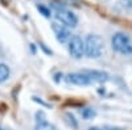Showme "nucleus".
I'll list each match as a JSON object with an SVG mask.
<instances>
[{
	"mask_svg": "<svg viewBox=\"0 0 132 130\" xmlns=\"http://www.w3.org/2000/svg\"><path fill=\"white\" fill-rule=\"evenodd\" d=\"M85 43V55L89 58H99L103 53V39L96 36V34H90L87 36L86 39L83 41Z\"/></svg>",
	"mask_w": 132,
	"mask_h": 130,
	"instance_id": "nucleus-1",
	"label": "nucleus"
},
{
	"mask_svg": "<svg viewBox=\"0 0 132 130\" xmlns=\"http://www.w3.org/2000/svg\"><path fill=\"white\" fill-rule=\"evenodd\" d=\"M11 75V70L5 63H0V83H4Z\"/></svg>",
	"mask_w": 132,
	"mask_h": 130,
	"instance_id": "nucleus-8",
	"label": "nucleus"
},
{
	"mask_svg": "<svg viewBox=\"0 0 132 130\" xmlns=\"http://www.w3.org/2000/svg\"><path fill=\"white\" fill-rule=\"evenodd\" d=\"M37 9H38V12H40L41 15H44L45 17H50V11H49V8H46L45 5L37 4Z\"/></svg>",
	"mask_w": 132,
	"mask_h": 130,
	"instance_id": "nucleus-11",
	"label": "nucleus"
},
{
	"mask_svg": "<svg viewBox=\"0 0 132 130\" xmlns=\"http://www.w3.org/2000/svg\"><path fill=\"white\" fill-rule=\"evenodd\" d=\"M89 130H103V129H101V127H96V126H94V127H90Z\"/></svg>",
	"mask_w": 132,
	"mask_h": 130,
	"instance_id": "nucleus-13",
	"label": "nucleus"
},
{
	"mask_svg": "<svg viewBox=\"0 0 132 130\" xmlns=\"http://www.w3.org/2000/svg\"><path fill=\"white\" fill-rule=\"evenodd\" d=\"M66 118H68V122H69V125H70V126H73L74 129L78 127V124H77V121H75V118H74V116H73V114L66 113Z\"/></svg>",
	"mask_w": 132,
	"mask_h": 130,
	"instance_id": "nucleus-12",
	"label": "nucleus"
},
{
	"mask_svg": "<svg viewBox=\"0 0 132 130\" xmlns=\"http://www.w3.org/2000/svg\"><path fill=\"white\" fill-rule=\"evenodd\" d=\"M52 29H53V32H54V34H56L58 42H61V43H65L66 41H69V38L71 37L70 32H69V28L65 26L63 24H61L60 21H57V20L53 21Z\"/></svg>",
	"mask_w": 132,
	"mask_h": 130,
	"instance_id": "nucleus-5",
	"label": "nucleus"
},
{
	"mask_svg": "<svg viewBox=\"0 0 132 130\" xmlns=\"http://www.w3.org/2000/svg\"><path fill=\"white\" fill-rule=\"evenodd\" d=\"M86 75L89 76L91 84L94 83H104L108 79V74L103 71H96V70H85Z\"/></svg>",
	"mask_w": 132,
	"mask_h": 130,
	"instance_id": "nucleus-7",
	"label": "nucleus"
},
{
	"mask_svg": "<svg viewBox=\"0 0 132 130\" xmlns=\"http://www.w3.org/2000/svg\"><path fill=\"white\" fill-rule=\"evenodd\" d=\"M35 130H57V127L54 126L53 124L44 120V121H37Z\"/></svg>",
	"mask_w": 132,
	"mask_h": 130,
	"instance_id": "nucleus-9",
	"label": "nucleus"
},
{
	"mask_svg": "<svg viewBox=\"0 0 132 130\" xmlns=\"http://www.w3.org/2000/svg\"><path fill=\"white\" fill-rule=\"evenodd\" d=\"M127 2H128V7L131 8L132 7V0H127Z\"/></svg>",
	"mask_w": 132,
	"mask_h": 130,
	"instance_id": "nucleus-14",
	"label": "nucleus"
},
{
	"mask_svg": "<svg viewBox=\"0 0 132 130\" xmlns=\"http://www.w3.org/2000/svg\"><path fill=\"white\" fill-rule=\"evenodd\" d=\"M112 49L123 55H131L132 54V41L124 33H115L111 38Z\"/></svg>",
	"mask_w": 132,
	"mask_h": 130,
	"instance_id": "nucleus-2",
	"label": "nucleus"
},
{
	"mask_svg": "<svg viewBox=\"0 0 132 130\" xmlns=\"http://www.w3.org/2000/svg\"><path fill=\"white\" fill-rule=\"evenodd\" d=\"M69 54L74 59H81L85 55V43L79 36H71L69 38Z\"/></svg>",
	"mask_w": 132,
	"mask_h": 130,
	"instance_id": "nucleus-4",
	"label": "nucleus"
},
{
	"mask_svg": "<svg viewBox=\"0 0 132 130\" xmlns=\"http://www.w3.org/2000/svg\"><path fill=\"white\" fill-rule=\"evenodd\" d=\"M54 8H56V18L61 24H63L68 28H75L78 25V17L74 12L60 5H54Z\"/></svg>",
	"mask_w": 132,
	"mask_h": 130,
	"instance_id": "nucleus-3",
	"label": "nucleus"
},
{
	"mask_svg": "<svg viewBox=\"0 0 132 130\" xmlns=\"http://www.w3.org/2000/svg\"><path fill=\"white\" fill-rule=\"evenodd\" d=\"M65 80L68 83H70V84H74V85H90L91 84L89 76L86 75L85 71L68 74V75H66V78H65Z\"/></svg>",
	"mask_w": 132,
	"mask_h": 130,
	"instance_id": "nucleus-6",
	"label": "nucleus"
},
{
	"mask_svg": "<svg viewBox=\"0 0 132 130\" xmlns=\"http://www.w3.org/2000/svg\"><path fill=\"white\" fill-rule=\"evenodd\" d=\"M81 114H82V117L85 118V120H90V118H93L95 116V112L91 109V108H86V109H83L81 112Z\"/></svg>",
	"mask_w": 132,
	"mask_h": 130,
	"instance_id": "nucleus-10",
	"label": "nucleus"
}]
</instances>
